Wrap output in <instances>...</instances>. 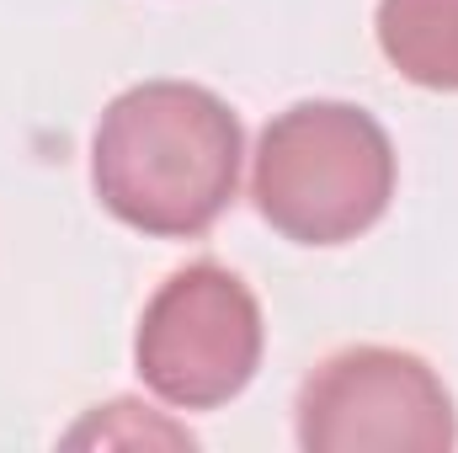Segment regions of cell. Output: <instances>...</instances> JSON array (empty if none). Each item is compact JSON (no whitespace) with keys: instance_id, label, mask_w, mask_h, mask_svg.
<instances>
[{"instance_id":"cell-4","label":"cell","mask_w":458,"mask_h":453,"mask_svg":"<svg viewBox=\"0 0 458 453\" xmlns=\"http://www.w3.org/2000/svg\"><path fill=\"white\" fill-rule=\"evenodd\" d=\"M299 443L310 453H448L458 443L443 379L394 346H346L299 389Z\"/></svg>"},{"instance_id":"cell-5","label":"cell","mask_w":458,"mask_h":453,"mask_svg":"<svg viewBox=\"0 0 458 453\" xmlns=\"http://www.w3.org/2000/svg\"><path fill=\"white\" fill-rule=\"evenodd\" d=\"M378 48L405 81L458 91V0H378Z\"/></svg>"},{"instance_id":"cell-3","label":"cell","mask_w":458,"mask_h":453,"mask_svg":"<svg viewBox=\"0 0 458 453\" xmlns=\"http://www.w3.org/2000/svg\"><path fill=\"white\" fill-rule=\"evenodd\" d=\"M139 379L182 411H208L234 400L261 363V310L250 288L219 267H182L149 299L139 321Z\"/></svg>"},{"instance_id":"cell-1","label":"cell","mask_w":458,"mask_h":453,"mask_svg":"<svg viewBox=\"0 0 458 453\" xmlns=\"http://www.w3.org/2000/svg\"><path fill=\"white\" fill-rule=\"evenodd\" d=\"M91 182L123 225L160 240L203 235L240 182V123L203 86L144 81L97 123Z\"/></svg>"},{"instance_id":"cell-2","label":"cell","mask_w":458,"mask_h":453,"mask_svg":"<svg viewBox=\"0 0 458 453\" xmlns=\"http://www.w3.org/2000/svg\"><path fill=\"white\" fill-rule=\"evenodd\" d=\"M250 198L299 245L357 240L394 198V144L352 102H299L267 123Z\"/></svg>"}]
</instances>
